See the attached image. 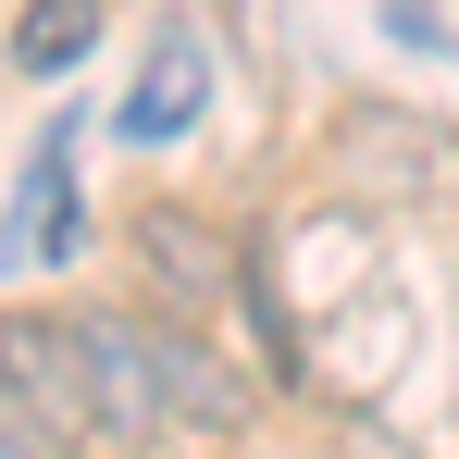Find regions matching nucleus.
Listing matches in <instances>:
<instances>
[{"label": "nucleus", "mask_w": 459, "mask_h": 459, "mask_svg": "<svg viewBox=\"0 0 459 459\" xmlns=\"http://www.w3.org/2000/svg\"><path fill=\"white\" fill-rule=\"evenodd\" d=\"M125 248H137V273H150L161 310H186V323H212L236 286V236L199 212V199H137L125 212Z\"/></svg>", "instance_id": "obj_3"}, {"label": "nucleus", "mask_w": 459, "mask_h": 459, "mask_svg": "<svg viewBox=\"0 0 459 459\" xmlns=\"http://www.w3.org/2000/svg\"><path fill=\"white\" fill-rule=\"evenodd\" d=\"M0 397L25 422H50L75 459H100V373H87L75 299H13L0 310Z\"/></svg>", "instance_id": "obj_1"}, {"label": "nucleus", "mask_w": 459, "mask_h": 459, "mask_svg": "<svg viewBox=\"0 0 459 459\" xmlns=\"http://www.w3.org/2000/svg\"><path fill=\"white\" fill-rule=\"evenodd\" d=\"M0 459H75V447H63V435H50V422H25V410H13V397H0Z\"/></svg>", "instance_id": "obj_9"}, {"label": "nucleus", "mask_w": 459, "mask_h": 459, "mask_svg": "<svg viewBox=\"0 0 459 459\" xmlns=\"http://www.w3.org/2000/svg\"><path fill=\"white\" fill-rule=\"evenodd\" d=\"M137 348H150V385L161 410H174V435H199V447H236V435H261V373L236 360L212 323H186V310H137Z\"/></svg>", "instance_id": "obj_2"}, {"label": "nucleus", "mask_w": 459, "mask_h": 459, "mask_svg": "<svg viewBox=\"0 0 459 459\" xmlns=\"http://www.w3.org/2000/svg\"><path fill=\"white\" fill-rule=\"evenodd\" d=\"M75 335H87V373H100V459H161L174 447V410H161V385H150L137 310L75 299Z\"/></svg>", "instance_id": "obj_4"}, {"label": "nucleus", "mask_w": 459, "mask_h": 459, "mask_svg": "<svg viewBox=\"0 0 459 459\" xmlns=\"http://www.w3.org/2000/svg\"><path fill=\"white\" fill-rule=\"evenodd\" d=\"M87 50H100V0H25L0 25V63L13 75H75Z\"/></svg>", "instance_id": "obj_7"}, {"label": "nucleus", "mask_w": 459, "mask_h": 459, "mask_svg": "<svg viewBox=\"0 0 459 459\" xmlns=\"http://www.w3.org/2000/svg\"><path fill=\"white\" fill-rule=\"evenodd\" d=\"M335 459H422V447H410L397 422H373V410H348V422H335Z\"/></svg>", "instance_id": "obj_8"}, {"label": "nucleus", "mask_w": 459, "mask_h": 459, "mask_svg": "<svg viewBox=\"0 0 459 459\" xmlns=\"http://www.w3.org/2000/svg\"><path fill=\"white\" fill-rule=\"evenodd\" d=\"M199 100H212L199 38H186V25H161V38H150V75L125 87V112H112V125H125V150H161V137H186V125H199Z\"/></svg>", "instance_id": "obj_5"}, {"label": "nucleus", "mask_w": 459, "mask_h": 459, "mask_svg": "<svg viewBox=\"0 0 459 459\" xmlns=\"http://www.w3.org/2000/svg\"><path fill=\"white\" fill-rule=\"evenodd\" d=\"M447 174L435 137H410V112H348V186H385V199H422Z\"/></svg>", "instance_id": "obj_6"}, {"label": "nucleus", "mask_w": 459, "mask_h": 459, "mask_svg": "<svg viewBox=\"0 0 459 459\" xmlns=\"http://www.w3.org/2000/svg\"><path fill=\"white\" fill-rule=\"evenodd\" d=\"M0 25H13V0H0ZM0 75H13V63H0Z\"/></svg>", "instance_id": "obj_10"}]
</instances>
